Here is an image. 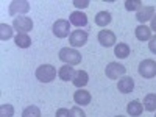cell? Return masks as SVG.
<instances>
[{
	"instance_id": "cell-1",
	"label": "cell",
	"mask_w": 156,
	"mask_h": 117,
	"mask_svg": "<svg viewBox=\"0 0 156 117\" xmlns=\"http://www.w3.org/2000/svg\"><path fill=\"white\" fill-rule=\"evenodd\" d=\"M59 59L64 64H69V66H76V64L81 62V55L80 51H76L75 48H69L64 47L59 50Z\"/></svg>"
},
{
	"instance_id": "cell-2",
	"label": "cell",
	"mask_w": 156,
	"mask_h": 117,
	"mask_svg": "<svg viewBox=\"0 0 156 117\" xmlns=\"http://www.w3.org/2000/svg\"><path fill=\"white\" fill-rule=\"evenodd\" d=\"M56 76V69L51 64H42L36 69V78L41 83H50Z\"/></svg>"
},
{
	"instance_id": "cell-3",
	"label": "cell",
	"mask_w": 156,
	"mask_h": 117,
	"mask_svg": "<svg viewBox=\"0 0 156 117\" xmlns=\"http://www.w3.org/2000/svg\"><path fill=\"white\" fill-rule=\"evenodd\" d=\"M139 75L144 78H154L156 76V62L153 59H144L139 64Z\"/></svg>"
},
{
	"instance_id": "cell-4",
	"label": "cell",
	"mask_w": 156,
	"mask_h": 117,
	"mask_svg": "<svg viewBox=\"0 0 156 117\" xmlns=\"http://www.w3.org/2000/svg\"><path fill=\"white\" fill-rule=\"evenodd\" d=\"M125 72H126V67L122 66V64H119V62H109L106 66V69H105V73H106V76L109 78V80H117L119 76L125 75Z\"/></svg>"
},
{
	"instance_id": "cell-5",
	"label": "cell",
	"mask_w": 156,
	"mask_h": 117,
	"mask_svg": "<svg viewBox=\"0 0 156 117\" xmlns=\"http://www.w3.org/2000/svg\"><path fill=\"white\" fill-rule=\"evenodd\" d=\"M12 28L17 30V33H28L33 30V20L30 17H14Z\"/></svg>"
},
{
	"instance_id": "cell-6",
	"label": "cell",
	"mask_w": 156,
	"mask_h": 117,
	"mask_svg": "<svg viewBox=\"0 0 156 117\" xmlns=\"http://www.w3.org/2000/svg\"><path fill=\"white\" fill-rule=\"evenodd\" d=\"M70 31V22L69 20H64V19H58L53 23V34L59 39L62 37H67Z\"/></svg>"
},
{
	"instance_id": "cell-7",
	"label": "cell",
	"mask_w": 156,
	"mask_h": 117,
	"mask_svg": "<svg viewBox=\"0 0 156 117\" xmlns=\"http://www.w3.org/2000/svg\"><path fill=\"white\" fill-rule=\"evenodd\" d=\"M87 42V33L84 30H73L69 36V44L72 47H83Z\"/></svg>"
},
{
	"instance_id": "cell-8",
	"label": "cell",
	"mask_w": 156,
	"mask_h": 117,
	"mask_svg": "<svg viewBox=\"0 0 156 117\" xmlns=\"http://www.w3.org/2000/svg\"><path fill=\"white\" fill-rule=\"evenodd\" d=\"M30 9V3L27 0H14L11 2L9 5V14L11 16H16V14H23Z\"/></svg>"
},
{
	"instance_id": "cell-9",
	"label": "cell",
	"mask_w": 156,
	"mask_h": 117,
	"mask_svg": "<svg viewBox=\"0 0 156 117\" xmlns=\"http://www.w3.org/2000/svg\"><path fill=\"white\" fill-rule=\"evenodd\" d=\"M98 42L103 47H112L115 44V34L111 30H100V33H98Z\"/></svg>"
},
{
	"instance_id": "cell-10",
	"label": "cell",
	"mask_w": 156,
	"mask_h": 117,
	"mask_svg": "<svg viewBox=\"0 0 156 117\" xmlns=\"http://www.w3.org/2000/svg\"><path fill=\"white\" fill-rule=\"evenodd\" d=\"M154 16V6H142L137 14H136V19L140 22V25H144L147 20H151Z\"/></svg>"
},
{
	"instance_id": "cell-11",
	"label": "cell",
	"mask_w": 156,
	"mask_h": 117,
	"mask_svg": "<svg viewBox=\"0 0 156 117\" xmlns=\"http://www.w3.org/2000/svg\"><path fill=\"white\" fill-rule=\"evenodd\" d=\"M117 89H119V92H122V94H129L134 89V80L131 76L120 78L119 83H117Z\"/></svg>"
},
{
	"instance_id": "cell-12",
	"label": "cell",
	"mask_w": 156,
	"mask_h": 117,
	"mask_svg": "<svg viewBox=\"0 0 156 117\" xmlns=\"http://www.w3.org/2000/svg\"><path fill=\"white\" fill-rule=\"evenodd\" d=\"M69 22L72 23V25H75V27H86L87 25V16L84 14V12H81V11H73L72 14H70V17H69Z\"/></svg>"
},
{
	"instance_id": "cell-13",
	"label": "cell",
	"mask_w": 156,
	"mask_h": 117,
	"mask_svg": "<svg viewBox=\"0 0 156 117\" xmlns=\"http://www.w3.org/2000/svg\"><path fill=\"white\" fill-rule=\"evenodd\" d=\"M73 100L76 105H81V106H86L90 103V100H92V97H90V92H87V90L84 89H78L76 92L73 94Z\"/></svg>"
},
{
	"instance_id": "cell-14",
	"label": "cell",
	"mask_w": 156,
	"mask_h": 117,
	"mask_svg": "<svg viewBox=\"0 0 156 117\" xmlns=\"http://www.w3.org/2000/svg\"><path fill=\"white\" fill-rule=\"evenodd\" d=\"M72 83H73L78 89L84 87V86L89 83V75H87V72H86V70H75V75H73Z\"/></svg>"
},
{
	"instance_id": "cell-15",
	"label": "cell",
	"mask_w": 156,
	"mask_h": 117,
	"mask_svg": "<svg viewBox=\"0 0 156 117\" xmlns=\"http://www.w3.org/2000/svg\"><path fill=\"white\" fill-rule=\"evenodd\" d=\"M126 111H128V114L131 117H139L142 114V111H144V105H142L139 100H133V101L128 103Z\"/></svg>"
},
{
	"instance_id": "cell-16",
	"label": "cell",
	"mask_w": 156,
	"mask_h": 117,
	"mask_svg": "<svg viewBox=\"0 0 156 117\" xmlns=\"http://www.w3.org/2000/svg\"><path fill=\"white\" fill-rule=\"evenodd\" d=\"M58 75L62 81H69V80H73V75H75V70L72 66H69V64H64V66L58 70Z\"/></svg>"
},
{
	"instance_id": "cell-17",
	"label": "cell",
	"mask_w": 156,
	"mask_h": 117,
	"mask_svg": "<svg viewBox=\"0 0 156 117\" xmlns=\"http://www.w3.org/2000/svg\"><path fill=\"white\" fill-rule=\"evenodd\" d=\"M134 33H136V37L139 41H150L151 39V28L145 27V25H139L134 30Z\"/></svg>"
},
{
	"instance_id": "cell-18",
	"label": "cell",
	"mask_w": 156,
	"mask_h": 117,
	"mask_svg": "<svg viewBox=\"0 0 156 117\" xmlns=\"http://www.w3.org/2000/svg\"><path fill=\"white\" fill-rule=\"evenodd\" d=\"M114 55L120 59H125L129 56V45L125 44V42H119L115 47H114Z\"/></svg>"
},
{
	"instance_id": "cell-19",
	"label": "cell",
	"mask_w": 156,
	"mask_h": 117,
	"mask_svg": "<svg viewBox=\"0 0 156 117\" xmlns=\"http://www.w3.org/2000/svg\"><path fill=\"white\" fill-rule=\"evenodd\" d=\"M14 41H16V45L20 47V48H28L31 45V39H30V36L27 33H17Z\"/></svg>"
},
{
	"instance_id": "cell-20",
	"label": "cell",
	"mask_w": 156,
	"mask_h": 117,
	"mask_svg": "<svg viewBox=\"0 0 156 117\" xmlns=\"http://www.w3.org/2000/svg\"><path fill=\"white\" fill-rule=\"evenodd\" d=\"M109 22H111V14H109L108 11H100V12H97L95 23L98 25V27H106Z\"/></svg>"
},
{
	"instance_id": "cell-21",
	"label": "cell",
	"mask_w": 156,
	"mask_h": 117,
	"mask_svg": "<svg viewBox=\"0 0 156 117\" xmlns=\"http://www.w3.org/2000/svg\"><path fill=\"white\" fill-rule=\"evenodd\" d=\"M144 108L150 112L156 111V94H148L144 98Z\"/></svg>"
},
{
	"instance_id": "cell-22",
	"label": "cell",
	"mask_w": 156,
	"mask_h": 117,
	"mask_svg": "<svg viewBox=\"0 0 156 117\" xmlns=\"http://www.w3.org/2000/svg\"><path fill=\"white\" fill-rule=\"evenodd\" d=\"M22 117H41V109L37 106L31 105V106H27L22 112Z\"/></svg>"
},
{
	"instance_id": "cell-23",
	"label": "cell",
	"mask_w": 156,
	"mask_h": 117,
	"mask_svg": "<svg viewBox=\"0 0 156 117\" xmlns=\"http://www.w3.org/2000/svg\"><path fill=\"white\" fill-rule=\"evenodd\" d=\"M14 115V106L9 103H3L0 105V117H12Z\"/></svg>"
},
{
	"instance_id": "cell-24",
	"label": "cell",
	"mask_w": 156,
	"mask_h": 117,
	"mask_svg": "<svg viewBox=\"0 0 156 117\" xmlns=\"http://www.w3.org/2000/svg\"><path fill=\"white\" fill-rule=\"evenodd\" d=\"M11 36H12V28L9 27V25H6V23L0 25V39H2V41H6V39H9Z\"/></svg>"
},
{
	"instance_id": "cell-25",
	"label": "cell",
	"mask_w": 156,
	"mask_h": 117,
	"mask_svg": "<svg viewBox=\"0 0 156 117\" xmlns=\"http://www.w3.org/2000/svg\"><path fill=\"white\" fill-rule=\"evenodd\" d=\"M142 6H144V3L140 0H126L125 2V8L128 11H139Z\"/></svg>"
},
{
	"instance_id": "cell-26",
	"label": "cell",
	"mask_w": 156,
	"mask_h": 117,
	"mask_svg": "<svg viewBox=\"0 0 156 117\" xmlns=\"http://www.w3.org/2000/svg\"><path fill=\"white\" fill-rule=\"evenodd\" d=\"M70 117H86V114L80 106H73L70 109Z\"/></svg>"
},
{
	"instance_id": "cell-27",
	"label": "cell",
	"mask_w": 156,
	"mask_h": 117,
	"mask_svg": "<svg viewBox=\"0 0 156 117\" xmlns=\"http://www.w3.org/2000/svg\"><path fill=\"white\" fill-rule=\"evenodd\" d=\"M73 5L76 6V8H87L89 6V0H73Z\"/></svg>"
},
{
	"instance_id": "cell-28",
	"label": "cell",
	"mask_w": 156,
	"mask_h": 117,
	"mask_svg": "<svg viewBox=\"0 0 156 117\" xmlns=\"http://www.w3.org/2000/svg\"><path fill=\"white\" fill-rule=\"evenodd\" d=\"M55 117H70V111L66 109V108H59L56 111V115Z\"/></svg>"
},
{
	"instance_id": "cell-29",
	"label": "cell",
	"mask_w": 156,
	"mask_h": 117,
	"mask_svg": "<svg viewBox=\"0 0 156 117\" xmlns=\"http://www.w3.org/2000/svg\"><path fill=\"white\" fill-rule=\"evenodd\" d=\"M148 48H150V51L156 53V34H154V36H151L150 42H148Z\"/></svg>"
},
{
	"instance_id": "cell-30",
	"label": "cell",
	"mask_w": 156,
	"mask_h": 117,
	"mask_svg": "<svg viewBox=\"0 0 156 117\" xmlns=\"http://www.w3.org/2000/svg\"><path fill=\"white\" fill-rule=\"evenodd\" d=\"M151 30H154L156 31V14L153 16V19H151Z\"/></svg>"
},
{
	"instance_id": "cell-31",
	"label": "cell",
	"mask_w": 156,
	"mask_h": 117,
	"mask_svg": "<svg viewBox=\"0 0 156 117\" xmlns=\"http://www.w3.org/2000/svg\"><path fill=\"white\" fill-rule=\"evenodd\" d=\"M115 117H123V115H115Z\"/></svg>"
},
{
	"instance_id": "cell-32",
	"label": "cell",
	"mask_w": 156,
	"mask_h": 117,
	"mask_svg": "<svg viewBox=\"0 0 156 117\" xmlns=\"http://www.w3.org/2000/svg\"><path fill=\"white\" fill-rule=\"evenodd\" d=\"M154 117H156V115H154Z\"/></svg>"
}]
</instances>
